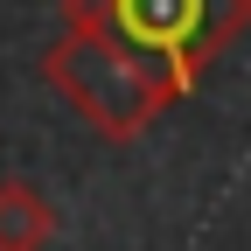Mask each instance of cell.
I'll list each match as a JSON object with an SVG mask.
<instances>
[{
	"label": "cell",
	"instance_id": "cell-1",
	"mask_svg": "<svg viewBox=\"0 0 251 251\" xmlns=\"http://www.w3.org/2000/svg\"><path fill=\"white\" fill-rule=\"evenodd\" d=\"M56 21H84L133 49L181 105L209 84L216 56L251 35V0H56Z\"/></svg>",
	"mask_w": 251,
	"mask_h": 251
},
{
	"label": "cell",
	"instance_id": "cell-2",
	"mask_svg": "<svg viewBox=\"0 0 251 251\" xmlns=\"http://www.w3.org/2000/svg\"><path fill=\"white\" fill-rule=\"evenodd\" d=\"M42 77H49L56 98L98 140H112V147L147 140L153 126L175 112V91L153 77L133 49H119L112 35H98V28H84V21H56V42L42 49Z\"/></svg>",
	"mask_w": 251,
	"mask_h": 251
},
{
	"label": "cell",
	"instance_id": "cell-3",
	"mask_svg": "<svg viewBox=\"0 0 251 251\" xmlns=\"http://www.w3.org/2000/svg\"><path fill=\"white\" fill-rule=\"evenodd\" d=\"M63 230L56 202L28 175H0V251H49Z\"/></svg>",
	"mask_w": 251,
	"mask_h": 251
}]
</instances>
